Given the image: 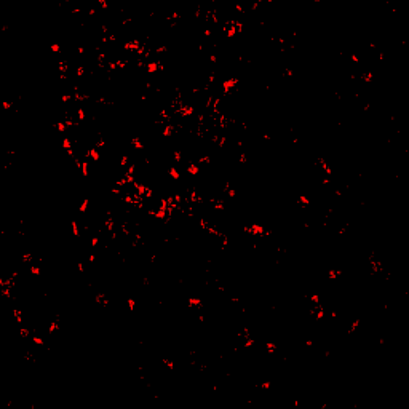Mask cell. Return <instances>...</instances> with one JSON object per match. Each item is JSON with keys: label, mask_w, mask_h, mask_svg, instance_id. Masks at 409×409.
Returning a JSON list of instances; mask_svg holds the SVG:
<instances>
[{"label": "cell", "mask_w": 409, "mask_h": 409, "mask_svg": "<svg viewBox=\"0 0 409 409\" xmlns=\"http://www.w3.org/2000/svg\"><path fill=\"white\" fill-rule=\"evenodd\" d=\"M249 226H251V235L253 237H264L265 227L262 224H249Z\"/></svg>", "instance_id": "6da1fadb"}, {"label": "cell", "mask_w": 409, "mask_h": 409, "mask_svg": "<svg viewBox=\"0 0 409 409\" xmlns=\"http://www.w3.org/2000/svg\"><path fill=\"white\" fill-rule=\"evenodd\" d=\"M145 72H147V75H152L155 72H158V61H155V59L149 61L147 66H145Z\"/></svg>", "instance_id": "7a4b0ae2"}, {"label": "cell", "mask_w": 409, "mask_h": 409, "mask_svg": "<svg viewBox=\"0 0 409 409\" xmlns=\"http://www.w3.org/2000/svg\"><path fill=\"white\" fill-rule=\"evenodd\" d=\"M318 165L321 166V170L326 173V176H333V168L328 165V161L323 158V157H318Z\"/></svg>", "instance_id": "3957f363"}, {"label": "cell", "mask_w": 409, "mask_h": 409, "mask_svg": "<svg viewBox=\"0 0 409 409\" xmlns=\"http://www.w3.org/2000/svg\"><path fill=\"white\" fill-rule=\"evenodd\" d=\"M186 171L189 173V174H192V176H197V174H200V165L190 161V163L187 165V168H186Z\"/></svg>", "instance_id": "277c9868"}, {"label": "cell", "mask_w": 409, "mask_h": 409, "mask_svg": "<svg viewBox=\"0 0 409 409\" xmlns=\"http://www.w3.org/2000/svg\"><path fill=\"white\" fill-rule=\"evenodd\" d=\"M187 305L189 307H195V309H201L203 307V300L200 297H189L187 299Z\"/></svg>", "instance_id": "5b68a950"}, {"label": "cell", "mask_w": 409, "mask_h": 409, "mask_svg": "<svg viewBox=\"0 0 409 409\" xmlns=\"http://www.w3.org/2000/svg\"><path fill=\"white\" fill-rule=\"evenodd\" d=\"M342 270H340V268H329L328 270V280H337L339 277H342Z\"/></svg>", "instance_id": "8992f818"}, {"label": "cell", "mask_w": 409, "mask_h": 409, "mask_svg": "<svg viewBox=\"0 0 409 409\" xmlns=\"http://www.w3.org/2000/svg\"><path fill=\"white\" fill-rule=\"evenodd\" d=\"M168 174H170L171 179H174V181H179V179H181V171H179L176 166H170V168H168Z\"/></svg>", "instance_id": "52a82bcc"}, {"label": "cell", "mask_w": 409, "mask_h": 409, "mask_svg": "<svg viewBox=\"0 0 409 409\" xmlns=\"http://www.w3.org/2000/svg\"><path fill=\"white\" fill-rule=\"evenodd\" d=\"M13 316H15V320L18 324H22V321H24V316H22V310L18 309V307H13Z\"/></svg>", "instance_id": "ba28073f"}, {"label": "cell", "mask_w": 409, "mask_h": 409, "mask_svg": "<svg viewBox=\"0 0 409 409\" xmlns=\"http://www.w3.org/2000/svg\"><path fill=\"white\" fill-rule=\"evenodd\" d=\"M254 344H256V339L253 337V336L242 339V347H243V349H251V347H253Z\"/></svg>", "instance_id": "9c48e42d"}, {"label": "cell", "mask_w": 409, "mask_h": 409, "mask_svg": "<svg viewBox=\"0 0 409 409\" xmlns=\"http://www.w3.org/2000/svg\"><path fill=\"white\" fill-rule=\"evenodd\" d=\"M130 144H131V147L133 149H136V150H142L144 149V144H142V141H141V138H133L131 141H130Z\"/></svg>", "instance_id": "30bf717a"}, {"label": "cell", "mask_w": 409, "mask_h": 409, "mask_svg": "<svg viewBox=\"0 0 409 409\" xmlns=\"http://www.w3.org/2000/svg\"><path fill=\"white\" fill-rule=\"evenodd\" d=\"M61 326H59V318H56V320H51V323H50V326H48V333L50 334H53L56 331H59Z\"/></svg>", "instance_id": "8fae6325"}, {"label": "cell", "mask_w": 409, "mask_h": 409, "mask_svg": "<svg viewBox=\"0 0 409 409\" xmlns=\"http://www.w3.org/2000/svg\"><path fill=\"white\" fill-rule=\"evenodd\" d=\"M53 126L56 128V131H58V133H66L67 130H69V128H67V125H66V122H64V120H59V122H56V123H54Z\"/></svg>", "instance_id": "7c38bea8"}, {"label": "cell", "mask_w": 409, "mask_h": 409, "mask_svg": "<svg viewBox=\"0 0 409 409\" xmlns=\"http://www.w3.org/2000/svg\"><path fill=\"white\" fill-rule=\"evenodd\" d=\"M58 70H59V74L67 75V70H69V64H67V61H59V63H58Z\"/></svg>", "instance_id": "4fadbf2b"}, {"label": "cell", "mask_w": 409, "mask_h": 409, "mask_svg": "<svg viewBox=\"0 0 409 409\" xmlns=\"http://www.w3.org/2000/svg\"><path fill=\"white\" fill-rule=\"evenodd\" d=\"M88 206H89V198H83V201L78 205V213L85 214V213L88 211Z\"/></svg>", "instance_id": "5bb4252c"}, {"label": "cell", "mask_w": 409, "mask_h": 409, "mask_svg": "<svg viewBox=\"0 0 409 409\" xmlns=\"http://www.w3.org/2000/svg\"><path fill=\"white\" fill-rule=\"evenodd\" d=\"M161 363H163V365L170 369V371H174V369H176V365H174V361H173L171 358H161Z\"/></svg>", "instance_id": "9a60e30c"}, {"label": "cell", "mask_w": 409, "mask_h": 409, "mask_svg": "<svg viewBox=\"0 0 409 409\" xmlns=\"http://www.w3.org/2000/svg\"><path fill=\"white\" fill-rule=\"evenodd\" d=\"M198 165H211V157L208 154H205V155H200L198 157Z\"/></svg>", "instance_id": "2e32d148"}, {"label": "cell", "mask_w": 409, "mask_h": 409, "mask_svg": "<svg viewBox=\"0 0 409 409\" xmlns=\"http://www.w3.org/2000/svg\"><path fill=\"white\" fill-rule=\"evenodd\" d=\"M70 227H72V235H74V237H80V229H78V224H77L75 219L70 221Z\"/></svg>", "instance_id": "e0dca14e"}, {"label": "cell", "mask_w": 409, "mask_h": 409, "mask_svg": "<svg viewBox=\"0 0 409 409\" xmlns=\"http://www.w3.org/2000/svg\"><path fill=\"white\" fill-rule=\"evenodd\" d=\"M297 203L300 206H309L310 205V198L307 197V195H299V197H297Z\"/></svg>", "instance_id": "ac0fdd59"}, {"label": "cell", "mask_w": 409, "mask_h": 409, "mask_svg": "<svg viewBox=\"0 0 409 409\" xmlns=\"http://www.w3.org/2000/svg\"><path fill=\"white\" fill-rule=\"evenodd\" d=\"M360 323H361V321L358 320V318H356V320H353V321H352V324H350V328L347 329V333H349V334H353L356 329H358V326H360Z\"/></svg>", "instance_id": "d6986e66"}, {"label": "cell", "mask_w": 409, "mask_h": 409, "mask_svg": "<svg viewBox=\"0 0 409 409\" xmlns=\"http://www.w3.org/2000/svg\"><path fill=\"white\" fill-rule=\"evenodd\" d=\"M74 101V94H70V93H64V94H61V102H64V104H69Z\"/></svg>", "instance_id": "ffe728a7"}, {"label": "cell", "mask_w": 409, "mask_h": 409, "mask_svg": "<svg viewBox=\"0 0 409 409\" xmlns=\"http://www.w3.org/2000/svg\"><path fill=\"white\" fill-rule=\"evenodd\" d=\"M85 74H86V67L83 64H78L77 69H75V75L77 77H85Z\"/></svg>", "instance_id": "44dd1931"}, {"label": "cell", "mask_w": 409, "mask_h": 409, "mask_svg": "<svg viewBox=\"0 0 409 409\" xmlns=\"http://www.w3.org/2000/svg\"><path fill=\"white\" fill-rule=\"evenodd\" d=\"M19 336H21L22 339H27V337L31 336L29 328H27V326H22V324H21V328H19Z\"/></svg>", "instance_id": "7402d4cb"}, {"label": "cell", "mask_w": 409, "mask_h": 409, "mask_svg": "<svg viewBox=\"0 0 409 409\" xmlns=\"http://www.w3.org/2000/svg\"><path fill=\"white\" fill-rule=\"evenodd\" d=\"M29 272H31V275H34V277H40L42 275V268L38 267V265H31Z\"/></svg>", "instance_id": "603a6c76"}, {"label": "cell", "mask_w": 409, "mask_h": 409, "mask_svg": "<svg viewBox=\"0 0 409 409\" xmlns=\"http://www.w3.org/2000/svg\"><path fill=\"white\" fill-rule=\"evenodd\" d=\"M126 305H128V310H130V312H134V309H136V299H134V297H128L126 299Z\"/></svg>", "instance_id": "cb8c5ba5"}, {"label": "cell", "mask_w": 409, "mask_h": 409, "mask_svg": "<svg viewBox=\"0 0 409 409\" xmlns=\"http://www.w3.org/2000/svg\"><path fill=\"white\" fill-rule=\"evenodd\" d=\"M372 77H374L372 72H365V74H363L360 78H361V80L365 82V83H371V82H372Z\"/></svg>", "instance_id": "d4e9b609"}, {"label": "cell", "mask_w": 409, "mask_h": 409, "mask_svg": "<svg viewBox=\"0 0 409 409\" xmlns=\"http://www.w3.org/2000/svg\"><path fill=\"white\" fill-rule=\"evenodd\" d=\"M32 342L35 344V345H38V347H42V345H45V342H43V339L40 337V336L38 334H34L32 336Z\"/></svg>", "instance_id": "484cf974"}, {"label": "cell", "mask_w": 409, "mask_h": 409, "mask_svg": "<svg viewBox=\"0 0 409 409\" xmlns=\"http://www.w3.org/2000/svg\"><path fill=\"white\" fill-rule=\"evenodd\" d=\"M21 261L24 262V264H31V262L34 261V256L31 254V253H26V254H22V257H21Z\"/></svg>", "instance_id": "4316f807"}, {"label": "cell", "mask_w": 409, "mask_h": 409, "mask_svg": "<svg viewBox=\"0 0 409 409\" xmlns=\"http://www.w3.org/2000/svg\"><path fill=\"white\" fill-rule=\"evenodd\" d=\"M265 349H267V352H268V353H275V352H277V344H273V342H267V344H265Z\"/></svg>", "instance_id": "83f0119b"}, {"label": "cell", "mask_w": 409, "mask_h": 409, "mask_svg": "<svg viewBox=\"0 0 409 409\" xmlns=\"http://www.w3.org/2000/svg\"><path fill=\"white\" fill-rule=\"evenodd\" d=\"M128 161H130V157H128L126 154H123V155L120 157V161H118V165H120V166H123V168H125V166L128 165Z\"/></svg>", "instance_id": "f1b7e54d"}, {"label": "cell", "mask_w": 409, "mask_h": 409, "mask_svg": "<svg viewBox=\"0 0 409 409\" xmlns=\"http://www.w3.org/2000/svg\"><path fill=\"white\" fill-rule=\"evenodd\" d=\"M63 149L64 150H70L72 149V141H70L69 138H64L63 139Z\"/></svg>", "instance_id": "f546056e"}, {"label": "cell", "mask_w": 409, "mask_h": 409, "mask_svg": "<svg viewBox=\"0 0 409 409\" xmlns=\"http://www.w3.org/2000/svg\"><path fill=\"white\" fill-rule=\"evenodd\" d=\"M309 300L312 302V305H318L320 304V294H312L309 297Z\"/></svg>", "instance_id": "4dcf8cb0"}, {"label": "cell", "mask_w": 409, "mask_h": 409, "mask_svg": "<svg viewBox=\"0 0 409 409\" xmlns=\"http://www.w3.org/2000/svg\"><path fill=\"white\" fill-rule=\"evenodd\" d=\"M238 161H240L242 165H245L246 161H248V155H246L245 152H240V154H238Z\"/></svg>", "instance_id": "1f68e13d"}, {"label": "cell", "mask_w": 409, "mask_h": 409, "mask_svg": "<svg viewBox=\"0 0 409 409\" xmlns=\"http://www.w3.org/2000/svg\"><path fill=\"white\" fill-rule=\"evenodd\" d=\"M126 174H131V176H136V165H130L126 168Z\"/></svg>", "instance_id": "d6a6232c"}, {"label": "cell", "mask_w": 409, "mask_h": 409, "mask_svg": "<svg viewBox=\"0 0 409 409\" xmlns=\"http://www.w3.org/2000/svg\"><path fill=\"white\" fill-rule=\"evenodd\" d=\"M226 193H227V197H230V198H235V197H237V190H235V189H232V187H230V189H227V190H226Z\"/></svg>", "instance_id": "836d02e7"}, {"label": "cell", "mask_w": 409, "mask_h": 409, "mask_svg": "<svg viewBox=\"0 0 409 409\" xmlns=\"http://www.w3.org/2000/svg\"><path fill=\"white\" fill-rule=\"evenodd\" d=\"M50 48H51L53 53H61V45L59 43H51V47H50Z\"/></svg>", "instance_id": "e575fe53"}, {"label": "cell", "mask_w": 409, "mask_h": 409, "mask_svg": "<svg viewBox=\"0 0 409 409\" xmlns=\"http://www.w3.org/2000/svg\"><path fill=\"white\" fill-rule=\"evenodd\" d=\"M272 387V384L268 382V380H265V382H262V384H259V388H262V390H268Z\"/></svg>", "instance_id": "d590c367"}, {"label": "cell", "mask_w": 409, "mask_h": 409, "mask_svg": "<svg viewBox=\"0 0 409 409\" xmlns=\"http://www.w3.org/2000/svg\"><path fill=\"white\" fill-rule=\"evenodd\" d=\"M98 5H99V7L102 8V10H109V3L105 2V0H98Z\"/></svg>", "instance_id": "8d00e7d4"}, {"label": "cell", "mask_w": 409, "mask_h": 409, "mask_svg": "<svg viewBox=\"0 0 409 409\" xmlns=\"http://www.w3.org/2000/svg\"><path fill=\"white\" fill-rule=\"evenodd\" d=\"M233 10L237 11V13H245V7H243V5H240V3L233 5Z\"/></svg>", "instance_id": "74e56055"}, {"label": "cell", "mask_w": 409, "mask_h": 409, "mask_svg": "<svg viewBox=\"0 0 409 409\" xmlns=\"http://www.w3.org/2000/svg\"><path fill=\"white\" fill-rule=\"evenodd\" d=\"M2 107H3L5 110H10L11 107H13V102H10V101H3V102H2Z\"/></svg>", "instance_id": "f35d334b"}, {"label": "cell", "mask_w": 409, "mask_h": 409, "mask_svg": "<svg viewBox=\"0 0 409 409\" xmlns=\"http://www.w3.org/2000/svg\"><path fill=\"white\" fill-rule=\"evenodd\" d=\"M283 77H294V70L293 69H284L283 70Z\"/></svg>", "instance_id": "ab89813d"}, {"label": "cell", "mask_w": 409, "mask_h": 409, "mask_svg": "<svg viewBox=\"0 0 409 409\" xmlns=\"http://www.w3.org/2000/svg\"><path fill=\"white\" fill-rule=\"evenodd\" d=\"M173 158H174V161H181V160H182V154H181V152H174Z\"/></svg>", "instance_id": "60d3db41"}, {"label": "cell", "mask_w": 409, "mask_h": 409, "mask_svg": "<svg viewBox=\"0 0 409 409\" xmlns=\"http://www.w3.org/2000/svg\"><path fill=\"white\" fill-rule=\"evenodd\" d=\"M209 63H211V64H216V63H217V54H214V53L209 54Z\"/></svg>", "instance_id": "b9f144b4"}, {"label": "cell", "mask_w": 409, "mask_h": 409, "mask_svg": "<svg viewBox=\"0 0 409 409\" xmlns=\"http://www.w3.org/2000/svg\"><path fill=\"white\" fill-rule=\"evenodd\" d=\"M350 59H352V63H355V64L358 63V61H360V58H358L356 53H352V54H350Z\"/></svg>", "instance_id": "7bdbcfd3"}, {"label": "cell", "mask_w": 409, "mask_h": 409, "mask_svg": "<svg viewBox=\"0 0 409 409\" xmlns=\"http://www.w3.org/2000/svg\"><path fill=\"white\" fill-rule=\"evenodd\" d=\"M77 270L80 272V273L85 272V265H83V262H78V264H77Z\"/></svg>", "instance_id": "ee69618b"}, {"label": "cell", "mask_w": 409, "mask_h": 409, "mask_svg": "<svg viewBox=\"0 0 409 409\" xmlns=\"http://www.w3.org/2000/svg\"><path fill=\"white\" fill-rule=\"evenodd\" d=\"M88 262L89 264H94V262H96V254H89L88 256Z\"/></svg>", "instance_id": "f6af8a7d"}, {"label": "cell", "mask_w": 409, "mask_h": 409, "mask_svg": "<svg viewBox=\"0 0 409 409\" xmlns=\"http://www.w3.org/2000/svg\"><path fill=\"white\" fill-rule=\"evenodd\" d=\"M85 51H86L85 47H78L77 48V54H85Z\"/></svg>", "instance_id": "bcb514c9"}, {"label": "cell", "mask_w": 409, "mask_h": 409, "mask_svg": "<svg viewBox=\"0 0 409 409\" xmlns=\"http://www.w3.org/2000/svg\"><path fill=\"white\" fill-rule=\"evenodd\" d=\"M305 345H307V347H312V345H313V340H312V339H309V340L305 342Z\"/></svg>", "instance_id": "7dc6e473"}]
</instances>
